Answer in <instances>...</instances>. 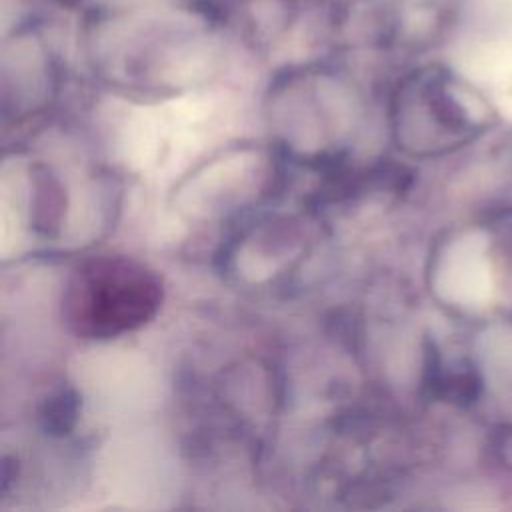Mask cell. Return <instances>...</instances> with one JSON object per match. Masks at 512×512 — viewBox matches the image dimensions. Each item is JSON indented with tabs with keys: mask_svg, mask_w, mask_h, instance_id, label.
I'll return each instance as SVG.
<instances>
[{
	"mask_svg": "<svg viewBox=\"0 0 512 512\" xmlns=\"http://www.w3.org/2000/svg\"><path fill=\"white\" fill-rule=\"evenodd\" d=\"M164 298L160 276L128 256H92L66 282L62 314L80 338L110 340L150 322Z\"/></svg>",
	"mask_w": 512,
	"mask_h": 512,
	"instance_id": "obj_1",
	"label": "cell"
},
{
	"mask_svg": "<svg viewBox=\"0 0 512 512\" xmlns=\"http://www.w3.org/2000/svg\"><path fill=\"white\" fill-rule=\"evenodd\" d=\"M446 286L464 304H478L488 298L490 270L484 260V242L470 236L458 244L446 270Z\"/></svg>",
	"mask_w": 512,
	"mask_h": 512,
	"instance_id": "obj_2",
	"label": "cell"
},
{
	"mask_svg": "<svg viewBox=\"0 0 512 512\" xmlns=\"http://www.w3.org/2000/svg\"><path fill=\"white\" fill-rule=\"evenodd\" d=\"M494 350H496V358L500 364H512V334L508 332H500L496 334V344H494Z\"/></svg>",
	"mask_w": 512,
	"mask_h": 512,
	"instance_id": "obj_3",
	"label": "cell"
}]
</instances>
